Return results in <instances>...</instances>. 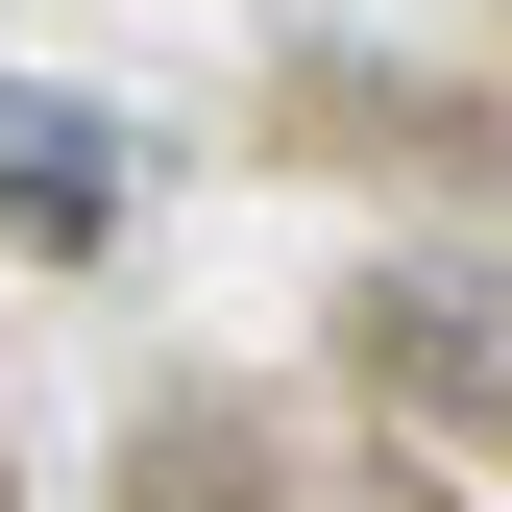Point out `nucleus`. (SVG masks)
Instances as JSON below:
<instances>
[{"mask_svg": "<svg viewBox=\"0 0 512 512\" xmlns=\"http://www.w3.org/2000/svg\"><path fill=\"white\" fill-rule=\"evenodd\" d=\"M0 220H25V244H98L122 220V122L49 98V74H0Z\"/></svg>", "mask_w": 512, "mask_h": 512, "instance_id": "nucleus-1", "label": "nucleus"}]
</instances>
